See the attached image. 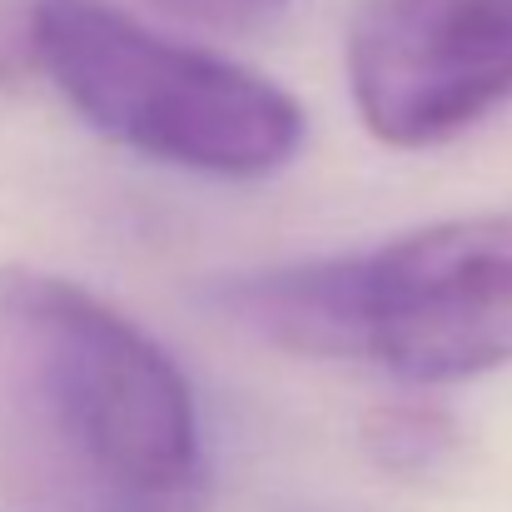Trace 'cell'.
I'll return each mask as SVG.
<instances>
[{
    "label": "cell",
    "instance_id": "6da1fadb",
    "mask_svg": "<svg viewBox=\"0 0 512 512\" xmlns=\"http://www.w3.org/2000/svg\"><path fill=\"white\" fill-rule=\"evenodd\" d=\"M0 383L75 512L209 508L189 378L100 294L40 269H0Z\"/></svg>",
    "mask_w": 512,
    "mask_h": 512
},
{
    "label": "cell",
    "instance_id": "7a4b0ae2",
    "mask_svg": "<svg viewBox=\"0 0 512 512\" xmlns=\"http://www.w3.org/2000/svg\"><path fill=\"white\" fill-rule=\"evenodd\" d=\"M25 50L90 130L145 160L264 179L304 150V110L289 90L105 0H35Z\"/></svg>",
    "mask_w": 512,
    "mask_h": 512
},
{
    "label": "cell",
    "instance_id": "3957f363",
    "mask_svg": "<svg viewBox=\"0 0 512 512\" xmlns=\"http://www.w3.org/2000/svg\"><path fill=\"white\" fill-rule=\"evenodd\" d=\"M353 358L408 383L512 363V214H468L348 254Z\"/></svg>",
    "mask_w": 512,
    "mask_h": 512
},
{
    "label": "cell",
    "instance_id": "277c9868",
    "mask_svg": "<svg viewBox=\"0 0 512 512\" xmlns=\"http://www.w3.org/2000/svg\"><path fill=\"white\" fill-rule=\"evenodd\" d=\"M343 70L378 145H443L512 100V0H358Z\"/></svg>",
    "mask_w": 512,
    "mask_h": 512
},
{
    "label": "cell",
    "instance_id": "5b68a950",
    "mask_svg": "<svg viewBox=\"0 0 512 512\" xmlns=\"http://www.w3.org/2000/svg\"><path fill=\"white\" fill-rule=\"evenodd\" d=\"M219 309L254 339L304 358H353L348 254L234 274L219 284Z\"/></svg>",
    "mask_w": 512,
    "mask_h": 512
},
{
    "label": "cell",
    "instance_id": "8992f818",
    "mask_svg": "<svg viewBox=\"0 0 512 512\" xmlns=\"http://www.w3.org/2000/svg\"><path fill=\"white\" fill-rule=\"evenodd\" d=\"M458 433L453 418L433 403L418 398H398V403H378L363 418V448L378 468L403 473V478H423L433 473L448 453H453Z\"/></svg>",
    "mask_w": 512,
    "mask_h": 512
},
{
    "label": "cell",
    "instance_id": "52a82bcc",
    "mask_svg": "<svg viewBox=\"0 0 512 512\" xmlns=\"http://www.w3.org/2000/svg\"><path fill=\"white\" fill-rule=\"evenodd\" d=\"M160 10H170L174 20L189 25H209V30H254L264 20H274L289 0H155Z\"/></svg>",
    "mask_w": 512,
    "mask_h": 512
}]
</instances>
